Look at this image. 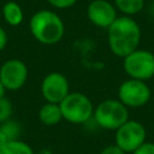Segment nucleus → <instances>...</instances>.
<instances>
[{"label":"nucleus","mask_w":154,"mask_h":154,"mask_svg":"<svg viewBox=\"0 0 154 154\" xmlns=\"http://www.w3.org/2000/svg\"><path fill=\"white\" fill-rule=\"evenodd\" d=\"M28 76V66L19 59H8L0 66V81L6 90L16 91L22 89Z\"/></svg>","instance_id":"nucleus-8"},{"label":"nucleus","mask_w":154,"mask_h":154,"mask_svg":"<svg viewBox=\"0 0 154 154\" xmlns=\"http://www.w3.org/2000/svg\"><path fill=\"white\" fill-rule=\"evenodd\" d=\"M48 4H51L53 7L59 8V10H65L72 7L78 0H47Z\"/></svg>","instance_id":"nucleus-17"},{"label":"nucleus","mask_w":154,"mask_h":154,"mask_svg":"<svg viewBox=\"0 0 154 154\" xmlns=\"http://www.w3.org/2000/svg\"><path fill=\"white\" fill-rule=\"evenodd\" d=\"M12 112H13L12 102L5 96L0 97V124L8 120L12 116Z\"/></svg>","instance_id":"nucleus-16"},{"label":"nucleus","mask_w":154,"mask_h":154,"mask_svg":"<svg viewBox=\"0 0 154 154\" xmlns=\"http://www.w3.org/2000/svg\"><path fill=\"white\" fill-rule=\"evenodd\" d=\"M38 119L42 124L47 126L57 125L63 119L59 103H52V102L43 103L38 109Z\"/></svg>","instance_id":"nucleus-11"},{"label":"nucleus","mask_w":154,"mask_h":154,"mask_svg":"<svg viewBox=\"0 0 154 154\" xmlns=\"http://www.w3.org/2000/svg\"><path fill=\"white\" fill-rule=\"evenodd\" d=\"M123 67L129 78L148 81L154 77V57L146 49H136L123 58Z\"/></svg>","instance_id":"nucleus-5"},{"label":"nucleus","mask_w":154,"mask_h":154,"mask_svg":"<svg viewBox=\"0 0 154 154\" xmlns=\"http://www.w3.org/2000/svg\"><path fill=\"white\" fill-rule=\"evenodd\" d=\"M100 154H126V153L114 143V144H109V146L105 147Z\"/></svg>","instance_id":"nucleus-19"},{"label":"nucleus","mask_w":154,"mask_h":154,"mask_svg":"<svg viewBox=\"0 0 154 154\" xmlns=\"http://www.w3.org/2000/svg\"><path fill=\"white\" fill-rule=\"evenodd\" d=\"M107 41L114 55L125 58L138 48L141 42V28L137 22L129 16L118 17L107 29Z\"/></svg>","instance_id":"nucleus-1"},{"label":"nucleus","mask_w":154,"mask_h":154,"mask_svg":"<svg viewBox=\"0 0 154 154\" xmlns=\"http://www.w3.org/2000/svg\"><path fill=\"white\" fill-rule=\"evenodd\" d=\"M114 6L124 16H132L141 12L144 7V0H114Z\"/></svg>","instance_id":"nucleus-13"},{"label":"nucleus","mask_w":154,"mask_h":154,"mask_svg":"<svg viewBox=\"0 0 154 154\" xmlns=\"http://www.w3.org/2000/svg\"><path fill=\"white\" fill-rule=\"evenodd\" d=\"M93 118L100 128L116 131L129 120V108L118 99H107L95 107Z\"/></svg>","instance_id":"nucleus-3"},{"label":"nucleus","mask_w":154,"mask_h":154,"mask_svg":"<svg viewBox=\"0 0 154 154\" xmlns=\"http://www.w3.org/2000/svg\"><path fill=\"white\" fill-rule=\"evenodd\" d=\"M29 29L36 41L47 46L58 43L65 34L63 19L51 10L35 12L30 18Z\"/></svg>","instance_id":"nucleus-2"},{"label":"nucleus","mask_w":154,"mask_h":154,"mask_svg":"<svg viewBox=\"0 0 154 154\" xmlns=\"http://www.w3.org/2000/svg\"><path fill=\"white\" fill-rule=\"evenodd\" d=\"M87 17L97 28L108 29L118 18L117 8L107 0H93L87 7Z\"/></svg>","instance_id":"nucleus-10"},{"label":"nucleus","mask_w":154,"mask_h":154,"mask_svg":"<svg viewBox=\"0 0 154 154\" xmlns=\"http://www.w3.org/2000/svg\"><path fill=\"white\" fill-rule=\"evenodd\" d=\"M2 17L11 26H18L24 19V12L19 4L16 1H7L2 6Z\"/></svg>","instance_id":"nucleus-12"},{"label":"nucleus","mask_w":154,"mask_h":154,"mask_svg":"<svg viewBox=\"0 0 154 154\" xmlns=\"http://www.w3.org/2000/svg\"><path fill=\"white\" fill-rule=\"evenodd\" d=\"M38 154H51V152H49V150H46V149H43V150H41Z\"/></svg>","instance_id":"nucleus-23"},{"label":"nucleus","mask_w":154,"mask_h":154,"mask_svg":"<svg viewBox=\"0 0 154 154\" xmlns=\"http://www.w3.org/2000/svg\"><path fill=\"white\" fill-rule=\"evenodd\" d=\"M147 131L142 123L128 120L116 130V144L125 153H132L146 142Z\"/></svg>","instance_id":"nucleus-7"},{"label":"nucleus","mask_w":154,"mask_h":154,"mask_svg":"<svg viewBox=\"0 0 154 154\" xmlns=\"http://www.w3.org/2000/svg\"><path fill=\"white\" fill-rule=\"evenodd\" d=\"M5 91H6V89L4 88V85H2V83H1V81H0V97L5 96Z\"/></svg>","instance_id":"nucleus-22"},{"label":"nucleus","mask_w":154,"mask_h":154,"mask_svg":"<svg viewBox=\"0 0 154 154\" xmlns=\"http://www.w3.org/2000/svg\"><path fill=\"white\" fill-rule=\"evenodd\" d=\"M41 94L46 102L60 103L70 94V84L65 75L60 72H49L41 83Z\"/></svg>","instance_id":"nucleus-9"},{"label":"nucleus","mask_w":154,"mask_h":154,"mask_svg":"<svg viewBox=\"0 0 154 154\" xmlns=\"http://www.w3.org/2000/svg\"><path fill=\"white\" fill-rule=\"evenodd\" d=\"M131 154H154V143L146 141L137 149H135Z\"/></svg>","instance_id":"nucleus-18"},{"label":"nucleus","mask_w":154,"mask_h":154,"mask_svg":"<svg viewBox=\"0 0 154 154\" xmlns=\"http://www.w3.org/2000/svg\"><path fill=\"white\" fill-rule=\"evenodd\" d=\"M63 119L71 124H84L94 116V105L83 93H70L60 103Z\"/></svg>","instance_id":"nucleus-4"},{"label":"nucleus","mask_w":154,"mask_h":154,"mask_svg":"<svg viewBox=\"0 0 154 154\" xmlns=\"http://www.w3.org/2000/svg\"><path fill=\"white\" fill-rule=\"evenodd\" d=\"M152 91L144 81L129 78L118 88V100L128 108H140L148 103Z\"/></svg>","instance_id":"nucleus-6"},{"label":"nucleus","mask_w":154,"mask_h":154,"mask_svg":"<svg viewBox=\"0 0 154 154\" xmlns=\"http://www.w3.org/2000/svg\"><path fill=\"white\" fill-rule=\"evenodd\" d=\"M153 57H154V53H153Z\"/></svg>","instance_id":"nucleus-24"},{"label":"nucleus","mask_w":154,"mask_h":154,"mask_svg":"<svg viewBox=\"0 0 154 154\" xmlns=\"http://www.w3.org/2000/svg\"><path fill=\"white\" fill-rule=\"evenodd\" d=\"M7 45V34L2 26H0V52L4 51V48Z\"/></svg>","instance_id":"nucleus-20"},{"label":"nucleus","mask_w":154,"mask_h":154,"mask_svg":"<svg viewBox=\"0 0 154 154\" xmlns=\"http://www.w3.org/2000/svg\"><path fill=\"white\" fill-rule=\"evenodd\" d=\"M0 129L4 131V134L6 135L8 141H14V140H19V135H20V125L14 122V120H6L4 123L0 124Z\"/></svg>","instance_id":"nucleus-15"},{"label":"nucleus","mask_w":154,"mask_h":154,"mask_svg":"<svg viewBox=\"0 0 154 154\" xmlns=\"http://www.w3.org/2000/svg\"><path fill=\"white\" fill-rule=\"evenodd\" d=\"M0 154H35L32 148L24 141H8L1 149Z\"/></svg>","instance_id":"nucleus-14"},{"label":"nucleus","mask_w":154,"mask_h":154,"mask_svg":"<svg viewBox=\"0 0 154 154\" xmlns=\"http://www.w3.org/2000/svg\"><path fill=\"white\" fill-rule=\"evenodd\" d=\"M8 142V140H7V137H6V135L4 134V131L0 129V149L6 144Z\"/></svg>","instance_id":"nucleus-21"}]
</instances>
